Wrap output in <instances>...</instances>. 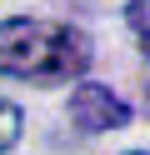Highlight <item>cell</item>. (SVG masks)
<instances>
[{
	"instance_id": "1",
	"label": "cell",
	"mask_w": 150,
	"mask_h": 155,
	"mask_svg": "<svg viewBox=\"0 0 150 155\" xmlns=\"http://www.w3.org/2000/svg\"><path fill=\"white\" fill-rule=\"evenodd\" d=\"M90 40L85 30L60 20H5L0 25V75L15 80H75L90 70Z\"/></svg>"
},
{
	"instance_id": "2",
	"label": "cell",
	"mask_w": 150,
	"mask_h": 155,
	"mask_svg": "<svg viewBox=\"0 0 150 155\" xmlns=\"http://www.w3.org/2000/svg\"><path fill=\"white\" fill-rule=\"evenodd\" d=\"M70 115H75V125H85V130H120V125H130V105L120 100L110 85H75Z\"/></svg>"
},
{
	"instance_id": "3",
	"label": "cell",
	"mask_w": 150,
	"mask_h": 155,
	"mask_svg": "<svg viewBox=\"0 0 150 155\" xmlns=\"http://www.w3.org/2000/svg\"><path fill=\"white\" fill-rule=\"evenodd\" d=\"M125 20H130V30H135L140 50L150 55V0H130V5H125Z\"/></svg>"
},
{
	"instance_id": "4",
	"label": "cell",
	"mask_w": 150,
	"mask_h": 155,
	"mask_svg": "<svg viewBox=\"0 0 150 155\" xmlns=\"http://www.w3.org/2000/svg\"><path fill=\"white\" fill-rule=\"evenodd\" d=\"M15 140H20V105L0 100V155H5Z\"/></svg>"
},
{
	"instance_id": "5",
	"label": "cell",
	"mask_w": 150,
	"mask_h": 155,
	"mask_svg": "<svg viewBox=\"0 0 150 155\" xmlns=\"http://www.w3.org/2000/svg\"><path fill=\"white\" fill-rule=\"evenodd\" d=\"M145 105H150V85H145Z\"/></svg>"
},
{
	"instance_id": "6",
	"label": "cell",
	"mask_w": 150,
	"mask_h": 155,
	"mask_svg": "<svg viewBox=\"0 0 150 155\" xmlns=\"http://www.w3.org/2000/svg\"><path fill=\"white\" fill-rule=\"evenodd\" d=\"M130 155H150V150H130Z\"/></svg>"
}]
</instances>
